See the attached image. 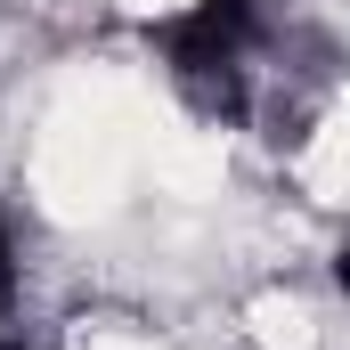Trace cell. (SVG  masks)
I'll use <instances>...</instances> for the list:
<instances>
[{
    "label": "cell",
    "mask_w": 350,
    "mask_h": 350,
    "mask_svg": "<svg viewBox=\"0 0 350 350\" xmlns=\"http://www.w3.org/2000/svg\"><path fill=\"white\" fill-rule=\"evenodd\" d=\"M269 41V0H187L147 16V49L163 57L172 90L220 131L253 114V49Z\"/></svg>",
    "instance_id": "1"
},
{
    "label": "cell",
    "mask_w": 350,
    "mask_h": 350,
    "mask_svg": "<svg viewBox=\"0 0 350 350\" xmlns=\"http://www.w3.org/2000/svg\"><path fill=\"white\" fill-rule=\"evenodd\" d=\"M8 293H16V261H8V220H0V310H8Z\"/></svg>",
    "instance_id": "2"
},
{
    "label": "cell",
    "mask_w": 350,
    "mask_h": 350,
    "mask_svg": "<svg viewBox=\"0 0 350 350\" xmlns=\"http://www.w3.org/2000/svg\"><path fill=\"white\" fill-rule=\"evenodd\" d=\"M334 285H342V293H350V237H342V245H334Z\"/></svg>",
    "instance_id": "3"
},
{
    "label": "cell",
    "mask_w": 350,
    "mask_h": 350,
    "mask_svg": "<svg viewBox=\"0 0 350 350\" xmlns=\"http://www.w3.org/2000/svg\"><path fill=\"white\" fill-rule=\"evenodd\" d=\"M0 350H41V342H25V334H0Z\"/></svg>",
    "instance_id": "4"
}]
</instances>
